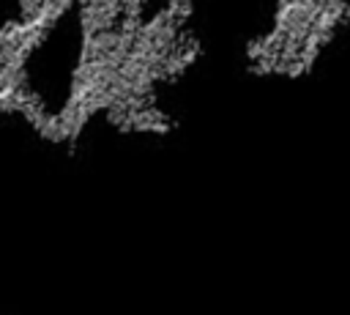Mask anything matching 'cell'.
Masks as SVG:
<instances>
[{"label":"cell","instance_id":"cell-1","mask_svg":"<svg viewBox=\"0 0 350 315\" xmlns=\"http://www.w3.org/2000/svg\"><path fill=\"white\" fill-rule=\"evenodd\" d=\"M350 25V0H276L268 25L246 41L254 77L301 79Z\"/></svg>","mask_w":350,"mask_h":315}]
</instances>
